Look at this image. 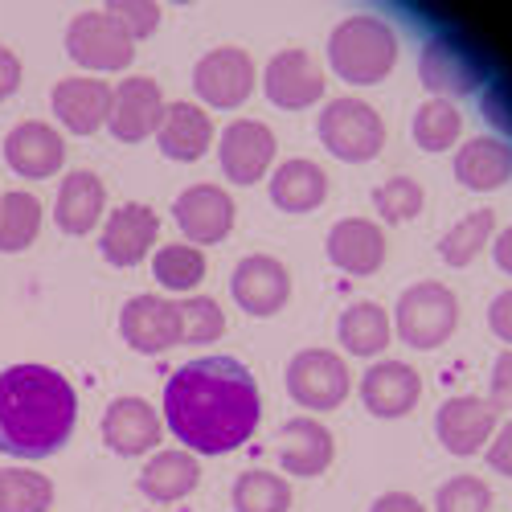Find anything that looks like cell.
I'll return each instance as SVG.
<instances>
[{"mask_svg":"<svg viewBox=\"0 0 512 512\" xmlns=\"http://www.w3.org/2000/svg\"><path fill=\"white\" fill-rule=\"evenodd\" d=\"M259 418L263 394L234 357L189 361L164 386V426L193 455H226L242 447Z\"/></svg>","mask_w":512,"mask_h":512,"instance_id":"cell-1","label":"cell"},{"mask_svg":"<svg viewBox=\"0 0 512 512\" xmlns=\"http://www.w3.org/2000/svg\"><path fill=\"white\" fill-rule=\"evenodd\" d=\"M78 422V394L50 365L0 369V455L46 459L62 451Z\"/></svg>","mask_w":512,"mask_h":512,"instance_id":"cell-2","label":"cell"},{"mask_svg":"<svg viewBox=\"0 0 512 512\" xmlns=\"http://www.w3.org/2000/svg\"><path fill=\"white\" fill-rule=\"evenodd\" d=\"M328 66L349 87H377L398 66V33L373 13L345 17L328 33Z\"/></svg>","mask_w":512,"mask_h":512,"instance_id":"cell-3","label":"cell"},{"mask_svg":"<svg viewBox=\"0 0 512 512\" xmlns=\"http://www.w3.org/2000/svg\"><path fill=\"white\" fill-rule=\"evenodd\" d=\"M418 78L431 95L451 103V99H467V95L484 91L492 82V66L467 37L435 33L418 54Z\"/></svg>","mask_w":512,"mask_h":512,"instance_id":"cell-4","label":"cell"},{"mask_svg":"<svg viewBox=\"0 0 512 512\" xmlns=\"http://www.w3.org/2000/svg\"><path fill=\"white\" fill-rule=\"evenodd\" d=\"M455 324H459V300H455L451 287L426 279V283H414L402 291L398 312H394V328L410 349L426 353V349L447 345Z\"/></svg>","mask_w":512,"mask_h":512,"instance_id":"cell-5","label":"cell"},{"mask_svg":"<svg viewBox=\"0 0 512 512\" xmlns=\"http://www.w3.org/2000/svg\"><path fill=\"white\" fill-rule=\"evenodd\" d=\"M320 144L345 164H365L386 148V123L365 99H328L316 119Z\"/></svg>","mask_w":512,"mask_h":512,"instance_id":"cell-6","label":"cell"},{"mask_svg":"<svg viewBox=\"0 0 512 512\" xmlns=\"http://www.w3.org/2000/svg\"><path fill=\"white\" fill-rule=\"evenodd\" d=\"M66 54L74 58V66L91 70V74H119V70L132 66L136 41L127 37L107 13L87 9L66 25Z\"/></svg>","mask_w":512,"mask_h":512,"instance_id":"cell-7","label":"cell"},{"mask_svg":"<svg viewBox=\"0 0 512 512\" xmlns=\"http://www.w3.org/2000/svg\"><path fill=\"white\" fill-rule=\"evenodd\" d=\"M287 394L300 406L324 414V410H336L353 394V373L340 353L304 349L287 361Z\"/></svg>","mask_w":512,"mask_h":512,"instance_id":"cell-8","label":"cell"},{"mask_svg":"<svg viewBox=\"0 0 512 512\" xmlns=\"http://www.w3.org/2000/svg\"><path fill=\"white\" fill-rule=\"evenodd\" d=\"M193 91L205 107L234 111L254 91V58L238 46H218L193 66Z\"/></svg>","mask_w":512,"mask_h":512,"instance_id":"cell-9","label":"cell"},{"mask_svg":"<svg viewBox=\"0 0 512 512\" xmlns=\"http://www.w3.org/2000/svg\"><path fill=\"white\" fill-rule=\"evenodd\" d=\"M119 336L136 353H148V357L181 345V308H177V300H164V295H132L119 312Z\"/></svg>","mask_w":512,"mask_h":512,"instance_id":"cell-10","label":"cell"},{"mask_svg":"<svg viewBox=\"0 0 512 512\" xmlns=\"http://www.w3.org/2000/svg\"><path fill=\"white\" fill-rule=\"evenodd\" d=\"M275 132L259 119H234L222 140H218V160L230 185H259L271 164H275Z\"/></svg>","mask_w":512,"mask_h":512,"instance_id":"cell-11","label":"cell"},{"mask_svg":"<svg viewBox=\"0 0 512 512\" xmlns=\"http://www.w3.org/2000/svg\"><path fill=\"white\" fill-rule=\"evenodd\" d=\"M5 160L25 181H50L66 168V140L54 123L21 119L5 136Z\"/></svg>","mask_w":512,"mask_h":512,"instance_id":"cell-12","label":"cell"},{"mask_svg":"<svg viewBox=\"0 0 512 512\" xmlns=\"http://www.w3.org/2000/svg\"><path fill=\"white\" fill-rule=\"evenodd\" d=\"M263 91L279 111H308L324 99V70L308 50H279L263 70Z\"/></svg>","mask_w":512,"mask_h":512,"instance_id":"cell-13","label":"cell"},{"mask_svg":"<svg viewBox=\"0 0 512 512\" xmlns=\"http://www.w3.org/2000/svg\"><path fill=\"white\" fill-rule=\"evenodd\" d=\"M173 218H177L181 234L193 246H213V242L230 238L238 209H234V197L222 185H189L173 201Z\"/></svg>","mask_w":512,"mask_h":512,"instance_id":"cell-14","label":"cell"},{"mask_svg":"<svg viewBox=\"0 0 512 512\" xmlns=\"http://www.w3.org/2000/svg\"><path fill=\"white\" fill-rule=\"evenodd\" d=\"M164 119V95L156 87V78H144V74H132L123 78L119 87L111 91V136L123 140V144H140L148 136H156V127Z\"/></svg>","mask_w":512,"mask_h":512,"instance_id":"cell-15","label":"cell"},{"mask_svg":"<svg viewBox=\"0 0 512 512\" xmlns=\"http://www.w3.org/2000/svg\"><path fill=\"white\" fill-rule=\"evenodd\" d=\"M230 291L246 316H275L291 300V275L275 254H246L234 267Z\"/></svg>","mask_w":512,"mask_h":512,"instance_id":"cell-16","label":"cell"},{"mask_svg":"<svg viewBox=\"0 0 512 512\" xmlns=\"http://www.w3.org/2000/svg\"><path fill=\"white\" fill-rule=\"evenodd\" d=\"M111 91L103 78L95 74H74V78H62L54 95H50V107H54V119L74 136H95L99 127H107L111 119Z\"/></svg>","mask_w":512,"mask_h":512,"instance_id":"cell-17","label":"cell"},{"mask_svg":"<svg viewBox=\"0 0 512 512\" xmlns=\"http://www.w3.org/2000/svg\"><path fill=\"white\" fill-rule=\"evenodd\" d=\"M156 234H160L156 209H148L140 201H127L107 218V226L99 234V250L111 267H136L152 254Z\"/></svg>","mask_w":512,"mask_h":512,"instance_id":"cell-18","label":"cell"},{"mask_svg":"<svg viewBox=\"0 0 512 512\" xmlns=\"http://www.w3.org/2000/svg\"><path fill=\"white\" fill-rule=\"evenodd\" d=\"M164 439V418L156 414L152 402L144 398H115L103 414V443L123 455V459H136L156 451Z\"/></svg>","mask_w":512,"mask_h":512,"instance_id":"cell-19","label":"cell"},{"mask_svg":"<svg viewBox=\"0 0 512 512\" xmlns=\"http://www.w3.org/2000/svg\"><path fill=\"white\" fill-rule=\"evenodd\" d=\"M435 435L451 455L467 459V455H476L492 443L496 410H492L488 398H447L435 414Z\"/></svg>","mask_w":512,"mask_h":512,"instance_id":"cell-20","label":"cell"},{"mask_svg":"<svg viewBox=\"0 0 512 512\" xmlns=\"http://www.w3.org/2000/svg\"><path fill=\"white\" fill-rule=\"evenodd\" d=\"M328 263L345 275H377L386 263V234L369 218H340L328 230Z\"/></svg>","mask_w":512,"mask_h":512,"instance_id":"cell-21","label":"cell"},{"mask_svg":"<svg viewBox=\"0 0 512 512\" xmlns=\"http://www.w3.org/2000/svg\"><path fill=\"white\" fill-rule=\"evenodd\" d=\"M422 398V377L406 361H377L361 377V402L377 418H402Z\"/></svg>","mask_w":512,"mask_h":512,"instance_id":"cell-22","label":"cell"},{"mask_svg":"<svg viewBox=\"0 0 512 512\" xmlns=\"http://www.w3.org/2000/svg\"><path fill=\"white\" fill-rule=\"evenodd\" d=\"M275 455H279L287 476L312 480V476L328 472V463L336 455V443H332V431L324 422H316V418H291L279 431Z\"/></svg>","mask_w":512,"mask_h":512,"instance_id":"cell-23","label":"cell"},{"mask_svg":"<svg viewBox=\"0 0 512 512\" xmlns=\"http://www.w3.org/2000/svg\"><path fill=\"white\" fill-rule=\"evenodd\" d=\"M103 209H107V185L87 173V168H74V173L62 177L58 193H54V222L62 234H91L103 218Z\"/></svg>","mask_w":512,"mask_h":512,"instance_id":"cell-24","label":"cell"},{"mask_svg":"<svg viewBox=\"0 0 512 512\" xmlns=\"http://www.w3.org/2000/svg\"><path fill=\"white\" fill-rule=\"evenodd\" d=\"M156 144L168 160H201L209 148H213V119L205 107L197 103H168L164 107V119L156 127Z\"/></svg>","mask_w":512,"mask_h":512,"instance_id":"cell-25","label":"cell"},{"mask_svg":"<svg viewBox=\"0 0 512 512\" xmlns=\"http://www.w3.org/2000/svg\"><path fill=\"white\" fill-rule=\"evenodd\" d=\"M455 181L472 193H492L512 181V144L496 136L467 140L455 156Z\"/></svg>","mask_w":512,"mask_h":512,"instance_id":"cell-26","label":"cell"},{"mask_svg":"<svg viewBox=\"0 0 512 512\" xmlns=\"http://www.w3.org/2000/svg\"><path fill=\"white\" fill-rule=\"evenodd\" d=\"M201 484V463L193 451L177 447V451H156L144 472H140V492L156 504H177L185 500L193 488Z\"/></svg>","mask_w":512,"mask_h":512,"instance_id":"cell-27","label":"cell"},{"mask_svg":"<svg viewBox=\"0 0 512 512\" xmlns=\"http://www.w3.org/2000/svg\"><path fill=\"white\" fill-rule=\"evenodd\" d=\"M328 197V173L316 160H283L271 173V201L283 213H312Z\"/></svg>","mask_w":512,"mask_h":512,"instance_id":"cell-28","label":"cell"},{"mask_svg":"<svg viewBox=\"0 0 512 512\" xmlns=\"http://www.w3.org/2000/svg\"><path fill=\"white\" fill-rule=\"evenodd\" d=\"M336 336H340V345H345V353H353V357H381L394 336V320L381 304L361 300L340 312Z\"/></svg>","mask_w":512,"mask_h":512,"instance_id":"cell-29","label":"cell"},{"mask_svg":"<svg viewBox=\"0 0 512 512\" xmlns=\"http://www.w3.org/2000/svg\"><path fill=\"white\" fill-rule=\"evenodd\" d=\"M41 201L25 189L0 193V254H21L41 234Z\"/></svg>","mask_w":512,"mask_h":512,"instance_id":"cell-30","label":"cell"},{"mask_svg":"<svg viewBox=\"0 0 512 512\" xmlns=\"http://www.w3.org/2000/svg\"><path fill=\"white\" fill-rule=\"evenodd\" d=\"M205 271H209V263H205L201 246H193V242H168L152 254V275L164 291H193V287H201Z\"/></svg>","mask_w":512,"mask_h":512,"instance_id":"cell-31","label":"cell"},{"mask_svg":"<svg viewBox=\"0 0 512 512\" xmlns=\"http://www.w3.org/2000/svg\"><path fill=\"white\" fill-rule=\"evenodd\" d=\"M459 132H463V115L447 99H426L414 111V144L422 152H447V148H455Z\"/></svg>","mask_w":512,"mask_h":512,"instance_id":"cell-32","label":"cell"},{"mask_svg":"<svg viewBox=\"0 0 512 512\" xmlns=\"http://www.w3.org/2000/svg\"><path fill=\"white\" fill-rule=\"evenodd\" d=\"M496 230V213L492 209H476V213H467V218H459L443 238H439V254H443V263L447 267H467L476 259V254L488 246Z\"/></svg>","mask_w":512,"mask_h":512,"instance_id":"cell-33","label":"cell"},{"mask_svg":"<svg viewBox=\"0 0 512 512\" xmlns=\"http://www.w3.org/2000/svg\"><path fill=\"white\" fill-rule=\"evenodd\" d=\"M54 508V480L33 467H5L0 488V512H50Z\"/></svg>","mask_w":512,"mask_h":512,"instance_id":"cell-34","label":"cell"},{"mask_svg":"<svg viewBox=\"0 0 512 512\" xmlns=\"http://www.w3.org/2000/svg\"><path fill=\"white\" fill-rule=\"evenodd\" d=\"M291 508V484L275 472H242L234 480V512H287Z\"/></svg>","mask_w":512,"mask_h":512,"instance_id":"cell-35","label":"cell"},{"mask_svg":"<svg viewBox=\"0 0 512 512\" xmlns=\"http://www.w3.org/2000/svg\"><path fill=\"white\" fill-rule=\"evenodd\" d=\"M177 308H181V345H213L226 332L222 304L209 300V295H189V300H177Z\"/></svg>","mask_w":512,"mask_h":512,"instance_id":"cell-36","label":"cell"},{"mask_svg":"<svg viewBox=\"0 0 512 512\" xmlns=\"http://www.w3.org/2000/svg\"><path fill=\"white\" fill-rule=\"evenodd\" d=\"M373 205L381 213V222H394L398 226V222L418 218L422 205H426V193H422V185L414 177H390V181H381L373 189Z\"/></svg>","mask_w":512,"mask_h":512,"instance_id":"cell-37","label":"cell"},{"mask_svg":"<svg viewBox=\"0 0 512 512\" xmlns=\"http://www.w3.org/2000/svg\"><path fill=\"white\" fill-rule=\"evenodd\" d=\"M488 508H492V488L480 476H455L435 496V512H488Z\"/></svg>","mask_w":512,"mask_h":512,"instance_id":"cell-38","label":"cell"},{"mask_svg":"<svg viewBox=\"0 0 512 512\" xmlns=\"http://www.w3.org/2000/svg\"><path fill=\"white\" fill-rule=\"evenodd\" d=\"M127 37L140 41V37H152L156 25H160V9L152 5V0H111V5L103 9Z\"/></svg>","mask_w":512,"mask_h":512,"instance_id":"cell-39","label":"cell"},{"mask_svg":"<svg viewBox=\"0 0 512 512\" xmlns=\"http://www.w3.org/2000/svg\"><path fill=\"white\" fill-rule=\"evenodd\" d=\"M480 115H484V123L496 127V132L512 136V82H504V78L488 82L484 95H480Z\"/></svg>","mask_w":512,"mask_h":512,"instance_id":"cell-40","label":"cell"},{"mask_svg":"<svg viewBox=\"0 0 512 512\" xmlns=\"http://www.w3.org/2000/svg\"><path fill=\"white\" fill-rule=\"evenodd\" d=\"M492 410L500 414V410H512V349L508 353H500L496 357V365H492Z\"/></svg>","mask_w":512,"mask_h":512,"instance_id":"cell-41","label":"cell"},{"mask_svg":"<svg viewBox=\"0 0 512 512\" xmlns=\"http://www.w3.org/2000/svg\"><path fill=\"white\" fill-rule=\"evenodd\" d=\"M17 91H21V58L9 46H0V103L13 99Z\"/></svg>","mask_w":512,"mask_h":512,"instance_id":"cell-42","label":"cell"},{"mask_svg":"<svg viewBox=\"0 0 512 512\" xmlns=\"http://www.w3.org/2000/svg\"><path fill=\"white\" fill-rule=\"evenodd\" d=\"M488 463L496 467L500 476L512 480V422H504L500 431H496V439H492V447H488Z\"/></svg>","mask_w":512,"mask_h":512,"instance_id":"cell-43","label":"cell"},{"mask_svg":"<svg viewBox=\"0 0 512 512\" xmlns=\"http://www.w3.org/2000/svg\"><path fill=\"white\" fill-rule=\"evenodd\" d=\"M488 324H492V332L504 340V345H512V291H500L496 300H492Z\"/></svg>","mask_w":512,"mask_h":512,"instance_id":"cell-44","label":"cell"},{"mask_svg":"<svg viewBox=\"0 0 512 512\" xmlns=\"http://www.w3.org/2000/svg\"><path fill=\"white\" fill-rule=\"evenodd\" d=\"M369 512H426L422 500H414L410 492H386V496H377Z\"/></svg>","mask_w":512,"mask_h":512,"instance_id":"cell-45","label":"cell"},{"mask_svg":"<svg viewBox=\"0 0 512 512\" xmlns=\"http://www.w3.org/2000/svg\"><path fill=\"white\" fill-rule=\"evenodd\" d=\"M496 263H500V271H504V275H512V226L496 238Z\"/></svg>","mask_w":512,"mask_h":512,"instance_id":"cell-46","label":"cell"},{"mask_svg":"<svg viewBox=\"0 0 512 512\" xmlns=\"http://www.w3.org/2000/svg\"><path fill=\"white\" fill-rule=\"evenodd\" d=\"M0 488H5V467H0Z\"/></svg>","mask_w":512,"mask_h":512,"instance_id":"cell-47","label":"cell"}]
</instances>
